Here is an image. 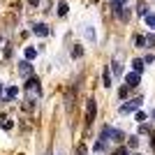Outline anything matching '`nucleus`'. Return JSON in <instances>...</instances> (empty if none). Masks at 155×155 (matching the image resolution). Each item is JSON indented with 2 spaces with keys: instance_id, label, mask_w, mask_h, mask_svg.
Returning a JSON list of instances; mask_svg holds the SVG:
<instances>
[{
  "instance_id": "9d476101",
  "label": "nucleus",
  "mask_w": 155,
  "mask_h": 155,
  "mask_svg": "<svg viewBox=\"0 0 155 155\" xmlns=\"http://www.w3.org/2000/svg\"><path fill=\"white\" fill-rule=\"evenodd\" d=\"M16 95H19V88H16V86H9V88L5 91V97H7V100H14Z\"/></svg>"
},
{
  "instance_id": "f8f14e48",
  "label": "nucleus",
  "mask_w": 155,
  "mask_h": 155,
  "mask_svg": "<svg viewBox=\"0 0 155 155\" xmlns=\"http://www.w3.org/2000/svg\"><path fill=\"white\" fill-rule=\"evenodd\" d=\"M143 19H146V23H148V28H153V30H155V14H146V16H143Z\"/></svg>"
},
{
  "instance_id": "aec40b11",
  "label": "nucleus",
  "mask_w": 155,
  "mask_h": 155,
  "mask_svg": "<svg viewBox=\"0 0 155 155\" xmlns=\"http://www.w3.org/2000/svg\"><path fill=\"white\" fill-rule=\"evenodd\" d=\"M143 42H146V44H150V46H155V35H148Z\"/></svg>"
},
{
  "instance_id": "f03ea898",
  "label": "nucleus",
  "mask_w": 155,
  "mask_h": 155,
  "mask_svg": "<svg viewBox=\"0 0 155 155\" xmlns=\"http://www.w3.org/2000/svg\"><path fill=\"white\" fill-rule=\"evenodd\" d=\"M125 139V134L120 132V130H116V127H107L102 130V137H100V141H114V143H120Z\"/></svg>"
},
{
  "instance_id": "9b49d317",
  "label": "nucleus",
  "mask_w": 155,
  "mask_h": 155,
  "mask_svg": "<svg viewBox=\"0 0 155 155\" xmlns=\"http://www.w3.org/2000/svg\"><path fill=\"white\" fill-rule=\"evenodd\" d=\"M0 127H2V130H12V120H9L7 116H2V118H0Z\"/></svg>"
},
{
  "instance_id": "1a4fd4ad",
  "label": "nucleus",
  "mask_w": 155,
  "mask_h": 155,
  "mask_svg": "<svg viewBox=\"0 0 155 155\" xmlns=\"http://www.w3.org/2000/svg\"><path fill=\"white\" fill-rule=\"evenodd\" d=\"M23 56H26V60L30 63L32 58H37V49H32V46H28L26 51H23Z\"/></svg>"
},
{
  "instance_id": "20e7f679",
  "label": "nucleus",
  "mask_w": 155,
  "mask_h": 155,
  "mask_svg": "<svg viewBox=\"0 0 155 155\" xmlns=\"http://www.w3.org/2000/svg\"><path fill=\"white\" fill-rule=\"evenodd\" d=\"M95 111H97V104H95V97L88 100V107H86V125L93 123V118H95Z\"/></svg>"
},
{
  "instance_id": "0eeeda50",
  "label": "nucleus",
  "mask_w": 155,
  "mask_h": 155,
  "mask_svg": "<svg viewBox=\"0 0 155 155\" xmlns=\"http://www.w3.org/2000/svg\"><path fill=\"white\" fill-rule=\"evenodd\" d=\"M32 32L39 35V37H46V35H49V26H46V23H35V26H32Z\"/></svg>"
},
{
  "instance_id": "5701e85b",
  "label": "nucleus",
  "mask_w": 155,
  "mask_h": 155,
  "mask_svg": "<svg viewBox=\"0 0 155 155\" xmlns=\"http://www.w3.org/2000/svg\"><path fill=\"white\" fill-rule=\"evenodd\" d=\"M114 155H127V150H125V148H118V150H116Z\"/></svg>"
},
{
  "instance_id": "4468645a",
  "label": "nucleus",
  "mask_w": 155,
  "mask_h": 155,
  "mask_svg": "<svg viewBox=\"0 0 155 155\" xmlns=\"http://www.w3.org/2000/svg\"><path fill=\"white\" fill-rule=\"evenodd\" d=\"M67 9H70V7H67V2H58V14H60V16H65V14H67Z\"/></svg>"
},
{
  "instance_id": "7ed1b4c3",
  "label": "nucleus",
  "mask_w": 155,
  "mask_h": 155,
  "mask_svg": "<svg viewBox=\"0 0 155 155\" xmlns=\"http://www.w3.org/2000/svg\"><path fill=\"white\" fill-rule=\"evenodd\" d=\"M141 97H134V100H130V102H125L123 107H120V114H134V111H139V107H141Z\"/></svg>"
},
{
  "instance_id": "393cba45",
  "label": "nucleus",
  "mask_w": 155,
  "mask_h": 155,
  "mask_svg": "<svg viewBox=\"0 0 155 155\" xmlns=\"http://www.w3.org/2000/svg\"><path fill=\"white\" fill-rule=\"evenodd\" d=\"M153 148H155V137H153Z\"/></svg>"
},
{
  "instance_id": "412c9836",
  "label": "nucleus",
  "mask_w": 155,
  "mask_h": 155,
  "mask_svg": "<svg viewBox=\"0 0 155 155\" xmlns=\"http://www.w3.org/2000/svg\"><path fill=\"white\" fill-rule=\"evenodd\" d=\"M118 95H120V97H123V100H125V97H127V86H123V88L118 91Z\"/></svg>"
},
{
  "instance_id": "bb28decb",
  "label": "nucleus",
  "mask_w": 155,
  "mask_h": 155,
  "mask_svg": "<svg viewBox=\"0 0 155 155\" xmlns=\"http://www.w3.org/2000/svg\"><path fill=\"white\" fill-rule=\"evenodd\" d=\"M46 155H51V153H46Z\"/></svg>"
},
{
  "instance_id": "39448f33",
  "label": "nucleus",
  "mask_w": 155,
  "mask_h": 155,
  "mask_svg": "<svg viewBox=\"0 0 155 155\" xmlns=\"http://www.w3.org/2000/svg\"><path fill=\"white\" fill-rule=\"evenodd\" d=\"M139 81H141V74H137V72H127V74H125V86H127V88L139 86Z\"/></svg>"
},
{
  "instance_id": "b1692460",
  "label": "nucleus",
  "mask_w": 155,
  "mask_h": 155,
  "mask_svg": "<svg viewBox=\"0 0 155 155\" xmlns=\"http://www.w3.org/2000/svg\"><path fill=\"white\" fill-rule=\"evenodd\" d=\"M127 155H141V153H127Z\"/></svg>"
},
{
  "instance_id": "a211bd4d",
  "label": "nucleus",
  "mask_w": 155,
  "mask_h": 155,
  "mask_svg": "<svg viewBox=\"0 0 155 155\" xmlns=\"http://www.w3.org/2000/svg\"><path fill=\"white\" fill-rule=\"evenodd\" d=\"M127 141H130V146H132V148H137V146H139V139H137V137H130Z\"/></svg>"
},
{
  "instance_id": "ddd939ff",
  "label": "nucleus",
  "mask_w": 155,
  "mask_h": 155,
  "mask_svg": "<svg viewBox=\"0 0 155 155\" xmlns=\"http://www.w3.org/2000/svg\"><path fill=\"white\" fill-rule=\"evenodd\" d=\"M84 32H86V37H88V39H93V42H95V30H93L91 26H84Z\"/></svg>"
},
{
  "instance_id": "a878e982",
  "label": "nucleus",
  "mask_w": 155,
  "mask_h": 155,
  "mask_svg": "<svg viewBox=\"0 0 155 155\" xmlns=\"http://www.w3.org/2000/svg\"><path fill=\"white\" fill-rule=\"evenodd\" d=\"M153 120H155V109H153Z\"/></svg>"
},
{
  "instance_id": "423d86ee",
  "label": "nucleus",
  "mask_w": 155,
  "mask_h": 155,
  "mask_svg": "<svg viewBox=\"0 0 155 155\" xmlns=\"http://www.w3.org/2000/svg\"><path fill=\"white\" fill-rule=\"evenodd\" d=\"M19 74H21V77H26V79L32 77V65L28 63V60H21V63H19Z\"/></svg>"
},
{
  "instance_id": "6e6552de",
  "label": "nucleus",
  "mask_w": 155,
  "mask_h": 155,
  "mask_svg": "<svg viewBox=\"0 0 155 155\" xmlns=\"http://www.w3.org/2000/svg\"><path fill=\"white\" fill-rule=\"evenodd\" d=\"M132 72H137V74H141V72H143V60L141 58L132 60Z\"/></svg>"
},
{
  "instance_id": "f257e3e1",
  "label": "nucleus",
  "mask_w": 155,
  "mask_h": 155,
  "mask_svg": "<svg viewBox=\"0 0 155 155\" xmlns=\"http://www.w3.org/2000/svg\"><path fill=\"white\" fill-rule=\"evenodd\" d=\"M26 95H28V102H35V100H39V95H42V86H39V79L30 77L26 81Z\"/></svg>"
},
{
  "instance_id": "2eb2a0df",
  "label": "nucleus",
  "mask_w": 155,
  "mask_h": 155,
  "mask_svg": "<svg viewBox=\"0 0 155 155\" xmlns=\"http://www.w3.org/2000/svg\"><path fill=\"white\" fill-rule=\"evenodd\" d=\"M104 86H111V72H109V67L104 70Z\"/></svg>"
},
{
  "instance_id": "6ab92c4d",
  "label": "nucleus",
  "mask_w": 155,
  "mask_h": 155,
  "mask_svg": "<svg viewBox=\"0 0 155 155\" xmlns=\"http://www.w3.org/2000/svg\"><path fill=\"white\" fill-rule=\"evenodd\" d=\"M139 14H141V16H146V2H143V0L139 2Z\"/></svg>"
},
{
  "instance_id": "dca6fc26",
  "label": "nucleus",
  "mask_w": 155,
  "mask_h": 155,
  "mask_svg": "<svg viewBox=\"0 0 155 155\" xmlns=\"http://www.w3.org/2000/svg\"><path fill=\"white\" fill-rule=\"evenodd\" d=\"M134 118L139 123H143V120H146V114H143V111H134Z\"/></svg>"
},
{
  "instance_id": "f3484780",
  "label": "nucleus",
  "mask_w": 155,
  "mask_h": 155,
  "mask_svg": "<svg viewBox=\"0 0 155 155\" xmlns=\"http://www.w3.org/2000/svg\"><path fill=\"white\" fill-rule=\"evenodd\" d=\"M77 155H88V150H86L84 143H79V146H77Z\"/></svg>"
},
{
  "instance_id": "4be33fe9",
  "label": "nucleus",
  "mask_w": 155,
  "mask_h": 155,
  "mask_svg": "<svg viewBox=\"0 0 155 155\" xmlns=\"http://www.w3.org/2000/svg\"><path fill=\"white\" fill-rule=\"evenodd\" d=\"M150 63H153V56H150V53H148V56L143 58V65H150Z\"/></svg>"
}]
</instances>
